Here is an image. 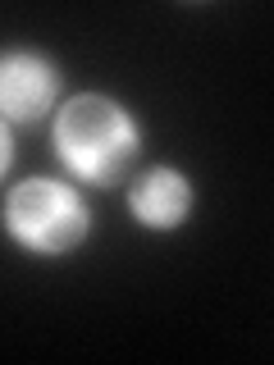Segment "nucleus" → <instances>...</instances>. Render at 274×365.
<instances>
[{
  "instance_id": "1",
  "label": "nucleus",
  "mask_w": 274,
  "mask_h": 365,
  "mask_svg": "<svg viewBox=\"0 0 274 365\" xmlns=\"http://www.w3.org/2000/svg\"><path fill=\"white\" fill-rule=\"evenodd\" d=\"M51 142L60 165L87 187H114L142 155V123L106 91H78L55 110Z\"/></svg>"
},
{
  "instance_id": "2",
  "label": "nucleus",
  "mask_w": 274,
  "mask_h": 365,
  "mask_svg": "<svg viewBox=\"0 0 274 365\" xmlns=\"http://www.w3.org/2000/svg\"><path fill=\"white\" fill-rule=\"evenodd\" d=\"M0 224H5L9 242L23 247L28 256L60 260L87 242L91 210H87L83 192L68 187L64 178H23L9 187Z\"/></svg>"
},
{
  "instance_id": "3",
  "label": "nucleus",
  "mask_w": 274,
  "mask_h": 365,
  "mask_svg": "<svg viewBox=\"0 0 274 365\" xmlns=\"http://www.w3.org/2000/svg\"><path fill=\"white\" fill-rule=\"evenodd\" d=\"M60 101V68L41 51L0 55V123L5 128H37Z\"/></svg>"
},
{
  "instance_id": "4",
  "label": "nucleus",
  "mask_w": 274,
  "mask_h": 365,
  "mask_svg": "<svg viewBox=\"0 0 274 365\" xmlns=\"http://www.w3.org/2000/svg\"><path fill=\"white\" fill-rule=\"evenodd\" d=\"M197 210V187L174 165H151L128 187V215L146 233H178Z\"/></svg>"
},
{
  "instance_id": "5",
  "label": "nucleus",
  "mask_w": 274,
  "mask_h": 365,
  "mask_svg": "<svg viewBox=\"0 0 274 365\" xmlns=\"http://www.w3.org/2000/svg\"><path fill=\"white\" fill-rule=\"evenodd\" d=\"M9 165H14V137H9V128L0 123V178L9 174Z\"/></svg>"
}]
</instances>
